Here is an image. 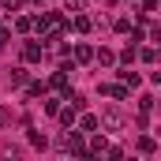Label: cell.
<instances>
[{
    "instance_id": "obj_2",
    "label": "cell",
    "mask_w": 161,
    "mask_h": 161,
    "mask_svg": "<svg viewBox=\"0 0 161 161\" xmlns=\"http://www.w3.org/2000/svg\"><path fill=\"white\" fill-rule=\"evenodd\" d=\"M120 79H124V82H131V86H139V75H135V71H120Z\"/></svg>"
},
{
    "instance_id": "obj_1",
    "label": "cell",
    "mask_w": 161,
    "mask_h": 161,
    "mask_svg": "<svg viewBox=\"0 0 161 161\" xmlns=\"http://www.w3.org/2000/svg\"><path fill=\"white\" fill-rule=\"evenodd\" d=\"M101 124H105L109 131H120V127H124V116L116 113V109H105V113H101Z\"/></svg>"
},
{
    "instance_id": "obj_4",
    "label": "cell",
    "mask_w": 161,
    "mask_h": 161,
    "mask_svg": "<svg viewBox=\"0 0 161 161\" xmlns=\"http://www.w3.org/2000/svg\"><path fill=\"white\" fill-rule=\"evenodd\" d=\"M68 8H75V11H79V8H82V0H68Z\"/></svg>"
},
{
    "instance_id": "obj_3",
    "label": "cell",
    "mask_w": 161,
    "mask_h": 161,
    "mask_svg": "<svg viewBox=\"0 0 161 161\" xmlns=\"http://www.w3.org/2000/svg\"><path fill=\"white\" fill-rule=\"evenodd\" d=\"M8 120H11V113H8V109H0V127H4Z\"/></svg>"
}]
</instances>
